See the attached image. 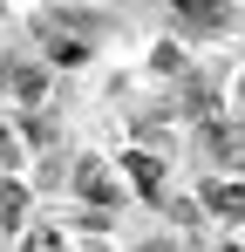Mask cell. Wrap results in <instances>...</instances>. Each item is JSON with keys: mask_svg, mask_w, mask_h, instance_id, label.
Returning a JSON list of instances; mask_svg holds the SVG:
<instances>
[{"mask_svg": "<svg viewBox=\"0 0 245 252\" xmlns=\"http://www.w3.org/2000/svg\"><path fill=\"white\" fill-rule=\"evenodd\" d=\"M225 21H232L225 0H177V7H170V28H177V34H218Z\"/></svg>", "mask_w": 245, "mask_h": 252, "instance_id": "obj_1", "label": "cell"}, {"mask_svg": "<svg viewBox=\"0 0 245 252\" xmlns=\"http://www.w3.org/2000/svg\"><path fill=\"white\" fill-rule=\"evenodd\" d=\"M75 191H82V198H122L116 184H109V170L95 164V157H82V164H75Z\"/></svg>", "mask_w": 245, "mask_h": 252, "instance_id": "obj_2", "label": "cell"}, {"mask_svg": "<svg viewBox=\"0 0 245 252\" xmlns=\"http://www.w3.org/2000/svg\"><path fill=\"white\" fill-rule=\"evenodd\" d=\"M204 205L239 225V218H245V184H204Z\"/></svg>", "mask_w": 245, "mask_h": 252, "instance_id": "obj_3", "label": "cell"}, {"mask_svg": "<svg viewBox=\"0 0 245 252\" xmlns=\"http://www.w3.org/2000/svg\"><path fill=\"white\" fill-rule=\"evenodd\" d=\"M0 225H7V232H21V225H28V191H21V184H7V177H0Z\"/></svg>", "mask_w": 245, "mask_h": 252, "instance_id": "obj_4", "label": "cell"}, {"mask_svg": "<svg viewBox=\"0 0 245 252\" xmlns=\"http://www.w3.org/2000/svg\"><path fill=\"white\" fill-rule=\"evenodd\" d=\"M21 252H68V232H61V225H28Z\"/></svg>", "mask_w": 245, "mask_h": 252, "instance_id": "obj_5", "label": "cell"}, {"mask_svg": "<svg viewBox=\"0 0 245 252\" xmlns=\"http://www.w3.org/2000/svg\"><path fill=\"white\" fill-rule=\"evenodd\" d=\"M129 170H136L143 191H157V184H163V177H157V157H129Z\"/></svg>", "mask_w": 245, "mask_h": 252, "instance_id": "obj_6", "label": "cell"}]
</instances>
